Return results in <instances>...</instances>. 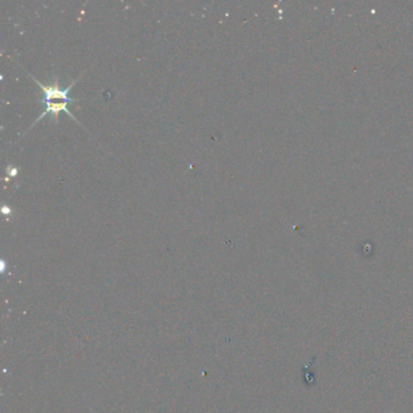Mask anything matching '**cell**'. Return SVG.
I'll use <instances>...</instances> for the list:
<instances>
[{"label": "cell", "instance_id": "6da1fadb", "mask_svg": "<svg viewBox=\"0 0 413 413\" xmlns=\"http://www.w3.org/2000/svg\"><path fill=\"white\" fill-rule=\"evenodd\" d=\"M33 80H35V83L39 85V88L44 91V102H45V111L44 112L40 114V117L37 118V120L33 122V125L32 127H35L37 122L42 120L45 116H48V114H51L53 118H57L59 113L64 112L67 113L69 117L74 119V120H77L75 117H74L73 114L71 113V111L68 109L69 103H74L77 102V100H73V98H69V91L72 90V88L74 86V84L77 83L78 80H74L73 83L69 85L68 88L61 89L59 86V83L53 84V85H44L43 83H40L38 79L33 77V75H30ZM78 122V120H77Z\"/></svg>", "mask_w": 413, "mask_h": 413}]
</instances>
